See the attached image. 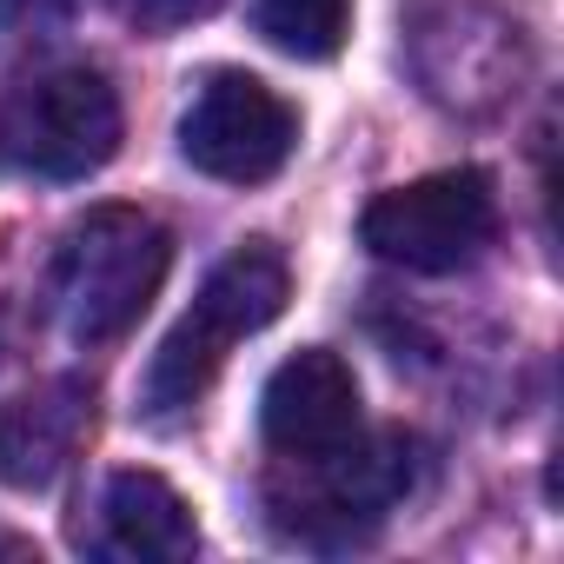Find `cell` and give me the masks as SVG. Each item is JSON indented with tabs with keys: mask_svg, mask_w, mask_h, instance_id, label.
<instances>
[{
	"mask_svg": "<svg viewBox=\"0 0 564 564\" xmlns=\"http://www.w3.org/2000/svg\"><path fill=\"white\" fill-rule=\"evenodd\" d=\"M286 293H293V279L272 246L252 239V246L226 252L206 272V286L193 293V306L173 319V333L160 339V352L147 359V379H140L147 419H180L186 405H199L206 386L219 379V366L232 359V346L265 333L286 313Z\"/></svg>",
	"mask_w": 564,
	"mask_h": 564,
	"instance_id": "cell-1",
	"label": "cell"
},
{
	"mask_svg": "<svg viewBox=\"0 0 564 564\" xmlns=\"http://www.w3.org/2000/svg\"><path fill=\"white\" fill-rule=\"evenodd\" d=\"M166 265H173V239L153 213L94 206L87 219H74L54 252V313H61L67 339L107 346L127 326H140Z\"/></svg>",
	"mask_w": 564,
	"mask_h": 564,
	"instance_id": "cell-2",
	"label": "cell"
},
{
	"mask_svg": "<svg viewBox=\"0 0 564 564\" xmlns=\"http://www.w3.org/2000/svg\"><path fill=\"white\" fill-rule=\"evenodd\" d=\"M120 153V94L94 67H54L0 100V160L34 180H87Z\"/></svg>",
	"mask_w": 564,
	"mask_h": 564,
	"instance_id": "cell-3",
	"label": "cell"
},
{
	"mask_svg": "<svg viewBox=\"0 0 564 564\" xmlns=\"http://www.w3.org/2000/svg\"><path fill=\"white\" fill-rule=\"evenodd\" d=\"M498 226V193L478 166H452V173H425L399 193H379L359 219V239L405 272H458L465 259H478V246Z\"/></svg>",
	"mask_w": 564,
	"mask_h": 564,
	"instance_id": "cell-4",
	"label": "cell"
},
{
	"mask_svg": "<svg viewBox=\"0 0 564 564\" xmlns=\"http://www.w3.org/2000/svg\"><path fill=\"white\" fill-rule=\"evenodd\" d=\"M293 140H300V113L279 100L259 74H239V67H213L193 87L186 113H180L186 166L206 173V180H226V186L272 180L293 160Z\"/></svg>",
	"mask_w": 564,
	"mask_h": 564,
	"instance_id": "cell-5",
	"label": "cell"
},
{
	"mask_svg": "<svg viewBox=\"0 0 564 564\" xmlns=\"http://www.w3.org/2000/svg\"><path fill=\"white\" fill-rule=\"evenodd\" d=\"M300 478L272 485V511L306 544H339L372 531L412 485V445L405 438H352L326 458H293Z\"/></svg>",
	"mask_w": 564,
	"mask_h": 564,
	"instance_id": "cell-6",
	"label": "cell"
},
{
	"mask_svg": "<svg viewBox=\"0 0 564 564\" xmlns=\"http://www.w3.org/2000/svg\"><path fill=\"white\" fill-rule=\"evenodd\" d=\"M259 432L279 458H326L359 438V379L339 352L306 346L259 392Z\"/></svg>",
	"mask_w": 564,
	"mask_h": 564,
	"instance_id": "cell-7",
	"label": "cell"
},
{
	"mask_svg": "<svg viewBox=\"0 0 564 564\" xmlns=\"http://www.w3.org/2000/svg\"><path fill=\"white\" fill-rule=\"evenodd\" d=\"M80 544L113 564H180L199 551V524L160 471H113L94 498V531H80Z\"/></svg>",
	"mask_w": 564,
	"mask_h": 564,
	"instance_id": "cell-8",
	"label": "cell"
},
{
	"mask_svg": "<svg viewBox=\"0 0 564 564\" xmlns=\"http://www.w3.org/2000/svg\"><path fill=\"white\" fill-rule=\"evenodd\" d=\"M94 419V392L80 379H54L28 399L0 405V478L14 491H41L67 471V458L80 452Z\"/></svg>",
	"mask_w": 564,
	"mask_h": 564,
	"instance_id": "cell-9",
	"label": "cell"
},
{
	"mask_svg": "<svg viewBox=\"0 0 564 564\" xmlns=\"http://www.w3.org/2000/svg\"><path fill=\"white\" fill-rule=\"evenodd\" d=\"M252 28L293 61H333L352 34V0H252Z\"/></svg>",
	"mask_w": 564,
	"mask_h": 564,
	"instance_id": "cell-10",
	"label": "cell"
},
{
	"mask_svg": "<svg viewBox=\"0 0 564 564\" xmlns=\"http://www.w3.org/2000/svg\"><path fill=\"white\" fill-rule=\"evenodd\" d=\"M219 8V0H113V14L140 34H173V28H193Z\"/></svg>",
	"mask_w": 564,
	"mask_h": 564,
	"instance_id": "cell-11",
	"label": "cell"
},
{
	"mask_svg": "<svg viewBox=\"0 0 564 564\" xmlns=\"http://www.w3.org/2000/svg\"><path fill=\"white\" fill-rule=\"evenodd\" d=\"M74 8V0H0V34H21V28H47Z\"/></svg>",
	"mask_w": 564,
	"mask_h": 564,
	"instance_id": "cell-12",
	"label": "cell"
}]
</instances>
